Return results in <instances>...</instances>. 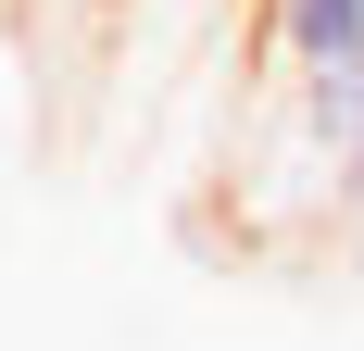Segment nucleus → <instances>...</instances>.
<instances>
[{"mask_svg": "<svg viewBox=\"0 0 364 351\" xmlns=\"http://www.w3.org/2000/svg\"><path fill=\"white\" fill-rule=\"evenodd\" d=\"M264 38H277L301 101H327V88L364 75V0H264Z\"/></svg>", "mask_w": 364, "mask_h": 351, "instance_id": "nucleus-1", "label": "nucleus"}]
</instances>
